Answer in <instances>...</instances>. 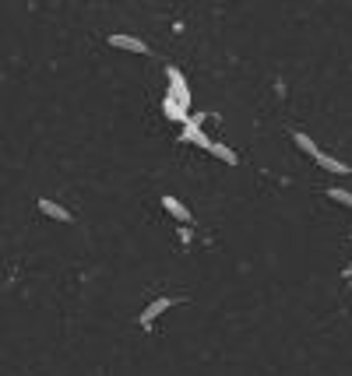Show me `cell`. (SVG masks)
I'll list each match as a JSON object with an SVG mask.
<instances>
[{
    "label": "cell",
    "instance_id": "cell-1",
    "mask_svg": "<svg viewBox=\"0 0 352 376\" xmlns=\"http://www.w3.org/2000/svg\"><path fill=\"white\" fill-rule=\"evenodd\" d=\"M187 299H180V296H159V299H152L148 306L141 309V317H138V324H141V331H155V320L162 317L166 309H173V306H184Z\"/></svg>",
    "mask_w": 352,
    "mask_h": 376
},
{
    "label": "cell",
    "instance_id": "cell-2",
    "mask_svg": "<svg viewBox=\"0 0 352 376\" xmlns=\"http://www.w3.org/2000/svg\"><path fill=\"white\" fill-rule=\"evenodd\" d=\"M166 81H169V91H166V96L176 99L184 109H190V85H187L184 71H180V67H166Z\"/></svg>",
    "mask_w": 352,
    "mask_h": 376
},
{
    "label": "cell",
    "instance_id": "cell-3",
    "mask_svg": "<svg viewBox=\"0 0 352 376\" xmlns=\"http://www.w3.org/2000/svg\"><path fill=\"white\" fill-rule=\"evenodd\" d=\"M113 49H124V53H138V56H148L152 49H148V43H141L138 36H124V32H116V36H109L106 39Z\"/></svg>",
    "mask_w": 352,
    "mask_h": 376
},
{
    "label": "cell",
    "instance_id": "cell-4",
    "mask_svg": "<svg viewBox=\"0 0 352 376\" xmlns=\"http://www.w3.org/2000/svg\"><path fill=\"white\" fill-rule=\"evenodd\" d=\"M180 141H184V144H197V148H204V151L212 148V137L201 131V123H197L194 116H190V120L184 123V131H180Z\"/></svg>",
    "mask_w": 352,
    "mask_h": 376
},
{
    "label": "cell",
    "instance_id": "cell-5",
    "mask_svg": "<svg viewBox=\"0 0 352 376\" xmlns=\"http://www.w3.org/2000/svg\"><path fill=\"white\" fill-rule=\"evenodd\" d=\"M162 208L176 218V222H180V225H194V214H190V208L180 201V197H176V194H162Z\"/></svg>",
    "mask_w": 352,
    "mask_h": 376
},
{
    "label": "cell",
    "instance_id": "cell-6",
    "mask_svg": "<svg viewBox=\"0 0 352 376\" xmlns=\"http://www.w3.org/2000/svg\"><path fill=\"white\" fill-rule=\"evenodd\" d=\"M314 162H317L320 169H324V173H335V176H352V166H345L342 159H335V155H324V151H320Z\"/></svg>",
    "mask_w": 352,
    "mask_h": 376
},
{
    "label": "cell",
    "instance_id": "cell-7",
    "mask_svg": "<svg viewBox=\"0 0 352 376\" xmlns=\"http://www.w3.org/2000/svg\"><path fill=\"white\" fill-rule=\"evenodd\" d=\"M162 113H166V120H173V123H180V127H184V123L190 120V109H184L180 102H176V99H162Z\"/></svg>",
    "mask_w": 352,
    "mask_h": 376
},
{
    "label": "cell",
    "instance_id": "cell-8",
    "mask_svg": "<svg viewBox=\"0 0 352 376\" xmlns=\"http://www.w3.org/2000/svg\"><path fill=\"white\" fill-rule=\"evenodd\" d=\"M39 211H43L46 218H53V222H74L71 211H67V208H60L56 201H50V197H43V201H39Z\"/></svg>",
    "mask_w": 352,
    "mask_h": 376
},
{
    "label": "cell",
    "instance_id": "cell-9",
    "mask_svg": "<svg viewBox=\"0 0 352 376\" xmlns=\"http://www.w3.org/2000/svg\"><path fill=\"white\" fill-rule=\"evenodd\" d=\"M208 155L212 159H219L222 166H240V155L232 151L229 144H219V141H212V148H208Z\"/></svg>",
    "mask_w": 352,
    "mask_h": 376
},
{
    "label": "cell",
    "instance_id": "cell-10",
    "mask_svg": "<svg viewBox=\"0 0 352 376\" xmlns=\"http://www.w3.org/2000/svg\"><path fill=\"white\" fill-rule=\"evenodd\" d=\"M292 141H296V148H300V151H307V155H310V159H317V155H320V148H317V141H314L310 134H303V131H292Z\"/></svg>",
    "mask_w": 352,
    "mask_h": 376
},
{
    "label": "cell",
    "instance_id": "cell-11",
    "mask_svg": "<svg viewBox=\"0 0 352 376\" xmlns=\"http://www.w3.org/2000/svg\"><path fill=\"white\" fill-rule=\"evenodd\" d=\"M328 197H331V201H338V204H345V208H352V194H349V190H342V186H331Z\"/></svg>",
    "mask_w": 352,
    "mask_h": 376
},
{
    "label": "cell",
    "instance_id": "cell-12",
    "mask_svg": "<svg viewBox=\"0 0 352 376\" xmlns=\"http://www.w3.org/2000/svg\"><path fill=\"white\" fill-rule=\"evenodd\" d=\"M176 236H180V243H190L194 232H190V225H180V232H176Z\"/></svg>",
    "mask_w": 352,
    "mask_h": 376
}]
</instances>
